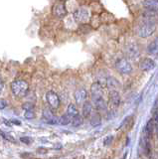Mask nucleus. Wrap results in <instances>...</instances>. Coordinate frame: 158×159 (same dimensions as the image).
Masks as SVG:
<instances>
[{"instance_id":"1","label":"nucleus","mask_w":158,"mask_h":159,"mask_svg":"<svg viewBox=\"0 0 158 159\" xmlns=\"http://www.w3.org/2000/svg\"><path fill=\"white\" fill-rule=\"evenodd\" d=\"M154 12L149 11V14H145V17L143 22L138 26L137 34L141 38H147L155 32L156 30V22L153 19Z\"/></svg>"},{"instance_id":"2","label":"nucleus","mask_w":158,"mask_h":159,"mask_svg":"<svg viewBox=\"0 0 158 159\" xmlns=\"http://www.w3.org/2000/svg\"><path fill=\"white\" fill-rule=\"evenodd\" d=\"M29 89V84L27 82L22 80H16L11 84V92L18 98H24L26 96Z\"/></svg>"},{"instance_id":"3","label":"nucleus","mask_w":158,"mask_h":159,"mask_svg":"<svg viewBox=\"0 0 158 159\" xmlns=\"http://www.w3.org/2000/svg\"><path fill=\"white\" fill-rule=\"evenodd\" d=\"M115 68L122 75H128L132 72V66L126 58L118 59L115 63Z\"/></svg>"},{"instance_id":"4","label":"nucleus","mask_w":158,"mask_h":159,"mask_svg":"<svg viewBox=\"0 0 158 159\" xmlns=\"http://www.w3.org/2000/svg\"><path fill=\"white\" fill-rule=\"evenodd\" d=\"M46 101L49 104V107H50L52 109H57L60 107V98H59L58 94L53 92V91H50L46 93Z\"/></svg>"},{"instance_id":"5","label":"nucleus","mask_w":158,"mask_h":159,"mask_svg":"<svg viewBox=\"0 0 158 159\" xmlns=\"http://www.w3.org/2000/svg\"><path fill=\"white\" fill-rule=\"evenodd\" d=\"M53 14L59 19H63L67 15V8L64 1H57L53 6Z\"/></svg>"},{"instance_id":"6","label":"nucleus","mask_w":158,"mask_h":159,"mask_svg":"<svg viewBox=\"0 0 158 159\" xmlns=\"http://www.w3.org/2000/svg\"><path fill=\"white\" fill-rule=\"evenodd\" d=\"M74 18L79 23H87L90 19V15L88 11L86 8H78L75 12H74Z\"/></svg>"},{"instance_id":"7","label":"nucleus","mask_w":158,"mask_h":159,"mask_svg":"<svg viewBox=\"0 0 158 159\" xmlns=\"http://www.w3.org/2000/svg\"><path fill=\"white\" fill-rule=\"evenodd\" d=\"M156 67V63L154 62V60H152L150 58H144L142 59L139 63V68L141 71L143 72H148L151 71Z\"/></svg>"},{"instance_id":"8","label":"nucleus","mask_w":158,"mask_h":159,"mask_svg":"<svg viewBox=\"0 0 158 159\" xmlns=\"http://www.w3.org/2000/svg\"><path fill=\"white\" fill-rule=\"evenodd\" d=\"M103 96H97V97H92V99L93 103H95V107L98 111H106L107 108V103L105 101V98H102Z\"/></svg>"},{"instance_id":"9","label":"nucleus","mask_w":158,"mask_h":159,"mask_svg":"<svg viewBox=\"0 0 158 159\" xmlns=\"http://www.w3.org/2000/svg\"><path fill=\"white\" fill-rule=\"evenodd\" d=\"M125 52H126L127 57L130 58V59H136L137 57H139V55H140L139 49H138V47L135 44L127 45V47L125 49Z\"/></svg>"},{"instance_id":"10","label":"nucleus","mask_w":158,"mask_h":159,"mask_svg":"<svg viewBox=\"0 0 158 159\" xmlns=\"http://www.w3.org/2000/svg\"><path fill=\"white\" fill-rule=\"evenodd\" d=\"M88 98V93L86 91V89H79L78 91H76L75 93V99L77 104H83L87 101Z\"/></svg>"},{"instance_id":"11","label":"nucleus","mask_w":158,"mask_h":159,"mask_svg":"<svg viewBox=\"0 0 158 159\" xmlns=\"http://www.w3.org/2000/svg\"><path fill=\"white\" fill-rule=\"evenodd\" d=\"M43 119H44V121H46L47 123H50V124H55L57 123V120H58L56 116L53 114L52 111L49 108H45L43 111Z\"/></svg>"},{"instance_id":"12","label":"nucleus","mask_w":158,"mask_h":159,"mask_svg":"<svg viewBox=\"0 0 158 159\" xmlns=\"http://www.w3.org/2000/svg\"><path fill=\"white\" fill-rule=\"evenodd\" d=\"M110 103L113 107H117L120 104V94L117 91L110 92Z\"/></svg>"},{"instance_id":"13","label":"nucleus","mask_w":158,"mask_h":159,"mask_svg":"<svg viewBox=\"0 0 158 159\" xmlns=\"http://www.w3.org/2000/svg\"><path fill=\"white\" fill-rule=\"evenodd\" d=\"M106 84L110 91H117V89L120 88V82L113 77H108L106 81Z\"/></svg>"},{"instance_id":"14","label":"nucleus","mask_w":158,"mask_h":159,"mask_svg":"<svg viewBox=\"0 0 158 159\" xmlns=\"http://www.w3.org/2000/svg\"><path fill=\"white\" fill-rule=\"evenodd\" d=\"M91 93L92 97H97V96H103V87L101 83H93L91 87Z\"/></svg>"},{"instance_id":"15","label":"nucleus","mask_w":158,"mask_h":159,"mask_svg":"<svg viewBox=\"0 0 158 159\" xmlns=\"http://www.w3.org/2000/svg\"><path fill=\"white\" fill-rule=\"evenodd\" d=\"M143 6L148 11H158V0H143Z\"/></svg>"},{"instance_id":"16","label":"nucleus","mask_w":158,"mask_h":159,"mask_svg":"<svg viewBox=\"0 0 158 159\" xmlns=\"http://www.w3.org/2000/svg\"><path fill=\"white\" fill-rule=\"evenodd\" d=\"M147 52L150 54L151 56H158V39H155L154 41H152L147 47Z\"/></svg>"},{"instance_id":"17","label":"nucleus","mask_w":158,"mask_h":159,"mask_svg":"<svg viewBox=\"0 0 158 159\" xmlns=\"http://www.w3.org/2000/svg\"><path fill=\"white\" fill-rule=\"evenodd\" d=\"M155 129V123H154V119H150L149 121L146 123V125L144 127V133L145 135H147L148 137H150L152 135L153 131Z\"/></svg>"},{"instance_id":"18","label":"nucleus","mask_w":158,"mask_h":159,"mask_svg":"<svg viewBox=\"0 0 158 159\" xmlns=\"http://www.w3.org/2000/svg\"><path fill=\"white\" fill-rule=\"evenodd\" d=\"M93 111V106L90 102H85L83 103V116L84 117H88L92 114Z\"/></svg>"},{"instance_id":"19","label":"nucleus","mask_w":158,"mask_h":159,"mask_svg":"<svg viewBox=\"0 0 158 159\" xmlns=\"http://www.w3.org/2000/svg\"><path fill=\"white\" fill-rule=\"evenodd\" d=\"M91 124L93 127H97L102 124V117H101V114L98 112L93 114V116L91 117Z\"/></svg>"},{"instance_id":"20","label":"nucleus","mask_w":158,"mask_h":159,"mask_svg":"<svg viewBox=\"0 0 158 159\" xmlns=\"http://www.w3.org/2000/svg\"><path fill=\"white\" fill-rule=\"evenodd\" d=\"M67 114L71 118L77 116L79 114V111H78V108L76 107L75 104H69V107L67 108Z\"/></svg>"},{"instance_id":"21","label":"nucleus","mask_w":158,"mask_h":159,"mask_svg":"<svg viewBox=\"0 0 158 159\" xmlns=\"http://www.w3.org/2000/svg\"><path fill=\"white\" fill-rule=\"evenodd\" d=\"M72 121V118L68 116V114H64V116H62L60 118L57 120V123L61 124V125H68L69 123H71Z\"/></svg>"},{"instance_id":"22","label":"nucleus","mask_w":158,"mask_h":159,"mask_svg":"<svg viewBox=\"0 0 158 159\" xmlns=\"http://www.w3.org/2000/svg\"><path fill=\"white\" fill-rule=\"evenodd\" d=\"M83 122H84V120H83V116H79V114H78L77 116L73 117V118H72V121H71L72 125H73L74 127H79L80 125H82Z\"/></svg>"},{"instance_id":"23","label":"nucleus","mask_w":158,"mask_h":159,"mask_svg":"<svg viewBox=\"0 0 158 159\" xmlns=\"http://www.w3.org/2000/svg\"><path fill=\"white\" fill-rule=\"evenodd\" d=\"M24 116H25L26 119H33V118H35V113L33 112L32 109H28V111H26L25 114H24Z\"/></svg>"},{"instance_id":"24","label":"nucleus","mask_w":158,"mask_h":159,"mask_svg":"<svg viewBox=\"0 0 158 159\" xmlns=\"http://www.w3.org/2000/svg\"><path fill=\"white\" fill-rule=\"evenodd\" d=\"M112 140H113V136L112 135H108V136H106L105 138V140H103V144H105L106 146H107V145H110V144H111Z\"/></svg>"},{"instance_id":"25","label":"nucleus","mask_w":158,"mask_h":159,"mask_svg":"<svg viewBox=\"0 0 158 159\" xmlns=\"http://www.w3.org/2000/svg\"><path fill=\"white\" fill-rule=\"evenodd\" d=\"M20 141L23 142V143H25V144H30L32 143V138H29L28 136H24V137H21L20 138Z\"/></svg>"},{"instance_id":"26","label":"nucleus","mask_w":158,"mask_h":159,"mask_svg":"<svg viewBox=\"0 0 158 159\" xmlns=\"http://www.w3.org/2000/svg\"><path fill=\"white\" fill-rule=\"evenodd\" d=\"M7 107V102L5 99L0 98V109H4Z\"/></svg>"},{"instance_id":"27","label":"nucleus","mask_w":158,"mask_h":159,"mask_svg":"<svg viewBox=\"0 0 158 159\" xmlns=\"http://www.w3.org/2000/svg\"><path fill=\"white\" fill-rule=\"evenodd\" d=\"M33 104L32 103H25L23 106V108L24 109H26V111H28V109H33Z\"/></svg>"},{"instance_id":"28","label":"nucleus","mask_w":158,"mask_h":159,"mask_svg":"<svg viewBox=\"0 0 158 159\" xmlns=\"http://www.w3.org/2000/svg\"><path fill=\"white\" fill-rule=\"evenodd\" d=\"M0 135H1L3 138H5V139H8V140H12V139L10 138V137H9L8 135H7V134L6 133H4L2 130H0Z\"/></svg>"},{"instance_id":"29","label":"nucleus","mask_w":158,"mask_h":159,"mask_svg":"<svg viewBox=\"0 0 158 159\" xmlns=\"http://www.w3.org/2000/svg\"><path fill=\"white\" fill-rule=\"evenodd\" d=\"M3 88H4V84H3V81L1 79H0V93H2V91H3Z\"/></svg>"},{"instance_id":"30","label":"nucleus","mask_w":158,"mask_h":159,"mask_svg":"<svg viewBox=\"0 0 158 159\" xmlns=\"http://www.w3.org/2000/svg\"><path fill=\"white\" fill-rule=\"evenodd\" d=\"M154 122L158 124V111L154 113Z\"/></svg>"},{"instance_id":"31","label":"nucleus","mask_w":158,"mask_h":159,"mask_svg":"<svg viewBox=\"0 0 158 159\" xmlns=\"http://www.w3.org/2000/svg\"><path fill=\"white\" fill-rule=\"evenodd\" d=\"M155 129H156V133H157V137H158V124L155 126Z\"/></svg>"}]
</instances>
